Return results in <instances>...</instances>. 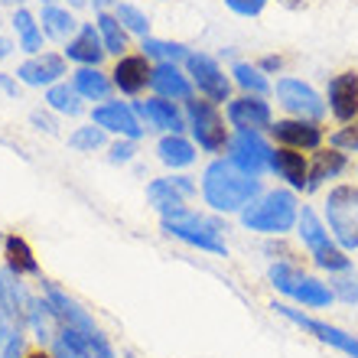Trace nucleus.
<instances>
[{"label":"nucleus","mask_w":358,"mask_h":358,"mask_svg":"<svg viewBox=\"0 0 358 358\" xmlns=\"http://www.w3.org/2000/svg\"><path fill=\"white\" fill-rule=\"evenodd\" d=\"M261 196V179L238 170L231 160H212L202 173V199L212 212H245Z\"/></svg>","instance_id":"nucleus-1"},{"label":"nucleus","mask_w":358,"mask_h":358,"mask_svg":"<svg viewBox=\"0 0 358 358\" xmlns=\"http://www.w3.org/2000/svg\"><path fill=\"white\" fill-rule=\"evenodd\" d=\"M300 222V202H296V192L293 189H271V192H261V196L251 202V206L241 212V225L248 231H257V235H287L293 231Z\"/></svg>","instance_id":"nucleus-2"},{"label":"nucleus","mask_w":358,"mask_h":358,"mask_svg":"<svg viewBox=\"0 0 358 358\" xmlns=\"http://www.w3.org/2000/svg\"><path fill=\"white\" fill-rule=\"evenodd\" d=\"M322 222L342 251H358V186H332L322 202Z\"/></svg>","instance_id":"nucleus-3"},{"label":"nucleus","mask_w":358,"mask_h":358,"mask_svg":"<svg viewBox=\"0 0 358 358\" xmlns=\"http://www.w3.org/2000/svg\"><path fill=\"white\" fill-rule=\"evenodd\" d=\"M271 283L283 296H290V300L303 303V306H310V310H322V306H329L336 296H332L329 283H322L320 277H310V273H303L300 267H293L290 261H277L271 264L267 271Z\"/></svg>","instance_id":"nucleus-4"},{"label":"nucleus","mask_w":358,"mask_h":358,"mask_svg":"<svg viewBox=\"0 0 358 358\" xmlns=\"http://www.w3.org/2000/svg\"><path fill=\"white\" fill-rule=\"evenodd\" d=\"M186 127L192 134V143L199 150L206 153H222L228 150V127H225V117L218 114V104L212 101H199V98H189L186 101Z\"/></svg>","instance_id":"nucleus-5"},{"label":"nucleus","mask_w":358,"mask_h":358,"mask_svg":"<svg viewBox=\"0 0 358 358\" xmlns=\"http://www.w3.org/2000/svg\"><path fill=\"white\" fill-rule=\"evenodd\" d=\"M163 231L182 245H192L199 251H208V255H218V257H228V245L222 241V222H212L206 215H196L189 208L182 218H166L163 222Z\"/></svg>","instance_id":"nucleus-6"},{"label":"nucleus","mask_w":358,"mask_h":358,"mask_svg":"<svg viewBox=\"0 0 358 358\" xmlns=\"http://www.w3.org/2000/svg\"><path fill=\"white\" fill-rule=\"evenodd\" d=\"M186 76L206 101L212 104H228L231 101V78L225 76V69L218 66V59L208 52H189L186 59Z\"/></svg>","instance_id":"nucleus-7"},{"label":"nucleus","mask_w":358,"mask_h":358,"mask_svg":"<svg viewBox=\"0 0 358 358\" xmlns=\"http://www.w3.org/2000/svg\"><path fill=\"white\" fill-rule=\"evenodd\" d=\"M199 192V186L192 182V176H163V179H153L147 186V202H150L160 218H182L189 212V199Z\"/></svg>","instance_id":"nucleus-8"},{"label":"nucleus","mask_w":358,"mask_h":358,"mask_svg":"<svg viewBox=\"0 0 358 358\" xmlns=\"http://www.w3.org/2000/svg\"><path fill=\"white\" fill-rule=\"evenodd\" d=\"M277 101L290 117H300V121H316L320 124L329 111V104L322 101V94L313 85H306L303 78H280L277 82Z\"/></svg>","instance_id":"nucleus-9"},{"label":"nucleus","mask_w":358,"mask_h":358,"mask_svg":"<svg viewBox=\"0 0 358 358\" xmlns=\"http://www.w3.org/2000/svg\"><path fill=\"white\" fill-rule=\"evenodd\" d=\"M277 316H283L287 322H293V326H300V329H306L310 336H316L320 342H326V345H332V349H339L342 355L349 358H358V339L352 336V332L339 329V326H329V322L322 320H313V316H303L296 306H290V303H273L271 306Z\"/></svg>","instance_id":"nucleus-10"},{"label":"nucleus","mask_w":358,"mask_h":358,"mask_svg":"<svg viewBox=\"0 0 358 358\" xmlns=\"http://www.w3.org/2000/svg\"><path fill=\"white\" fill-rule=\"evenodd\" d=\"M271 157H273V147L257 131H238L228 141V160L235 163L238 170H245L248 176H257V179L264 176L271 170Z\"/></svg>","instance_id":"nucleus-11"},{"label":"nucleus","mask_w":358,"mask_h":358,"mask_svg":"<svg viewBox=\"0 0 358 358\" xmlns=\"http://www.w3.org/2000/svg\"><path fill=\"white\" fill-rule=\"evenodd\" d=\"M92 124L104 127L114 137H127V141H141L143 137V121L137 117L134 104L127 101H101L92 108Z\"/></svg>","instance_id":"nucleus-12"},{"label":"nucleus","mask_w":358,"mask_h":358,"mask_svg":"<svg viewBox=\"0 0 358 358\" xmlns=\"http://www.w3.org/2000/svg\"><path fill=\"white\" fill-rule=\"evenodd\" d=\"M225 117L235 131H271L273 111L271 101H264V94H241L225 104Z\"/></svg>","instance_id":"nucleus-13"},{"label":"nucleus","mask_w":358,"mask_h":358,"mask_svg":"<svg viewBox=\"0 0 358 358\" xmlns=\"http://www.w3.org/2000/svg\"><path fill=\"white\" fill-rule=\"evenodd\" d=\"M271 137L277 147H290L300 153H316L326 141V134L316 121H300V117H283V121L271 124Z\"/></svg>","instance_id":"nucleus-14"},{"label":"nucleus","mask_w":358,"mask_h":358,"mask_svg":"<svg viewBox=\"0 0 358 358\" xmlns=\"http://www.w3.org/2000/svg\"><path fill=\"white\" fill-rule=\"evenodd\" d=\"M66 56H59V52H39V56H29L27 62L17 66V82L29 88H49L56 82H66Z\"/></svg>","instance_id":"nucleus-15"},{"label":"nucleus","mask_w":358,"mask_h":358,"mask_svg":"<svg viewBox=\"0 0 358 358\" xmlns=\"http://www.w3.org/2000/svg\"><path fill=\"white\" fill-rule=\"evenodd\" d=\"M326 101H329V114L336 121L349 124L358 117V72H339L329 78L326 88Z\"/></svg>","instance_id":"nucleus-16"},{"label":"nucleus","mask_w":358,"mask_h":358,"mask_svg":"<svg viewBox=\"0 0 358 358\" xmlns=\"http://www.w3.org/2000/svg\"><path fill=\"white\" fill-rule=\"evenodd\" d=\"M134 111L147 127L160 134H182L186 131V114L176 108V101H166V98H147V101H137Z\"/></svg>","instance_id":"nucleus-17"},{"label":"nucleus","mask_w":358,"mask_h":358,"mask_svg":"<svg viewBox=\"0 0 358 358\" xmlns=\"http://www.w3.org/2000/svg\"><path fill=\"white\" fill-rule=\"evenodd\" d=\"M150 76H153V66L143 52L141 56H131V52H127V56H121L111 69V82L121 94H141L143 88L150 85Z\"/></svg>","instance_id":"nucleus-18"},{"label":"nucleus","mask_w":358,"mask_h":358,"mask_svg":"<svg viewBox=\"0 0 358 358\" xmlns=\"http://www.w3.org/2000/svg\"><path fill=\"white\" fill-rule=\"evenodd\" d=\"M62 56H66L69 62H76V66H94V69L101 66V59L108 56V49H104V43H101L98 27H94V23H82V29L66 43Z\"/></svg>","instance_id":"nucleus-19"},{"label":"nucleus","mask_w":358,"mask_h":358,"mask_svg":"<svg viewBox=\"0 0 358 358\" xmlns=\"http://www.w3.org/2000/svg\"><path fill=\"white\" fill-rule=\"evenodd\" d=\"M43 293H46V300L49 306H52V313L59 316V322L62 326H69V329H78V332H85V336H92V332H98V326H94V320L88 316L82 306H78L69 293H62L56 287V283H46L43 280Z\"/></svg>","instance_id":"nucleus-20"},{"label":"nucleus","mask_w":358,"mask_h":358,"mask_svg":"<svg viewBox=\"0 0 358 358\" xmlns=\"http://www.w3.org/2000/svg\"><path fill=\"white\" fill-rule=\"evenodd\" d=\"M150 88L157 98H166V101H189L192 98V82L176 62H157L150 76Z\"/></svg>","instance_id":"nucleus-21"},{"label":"nucleus","mask_w":358,"mask_h":358,"mask_svg":"<svg viewBox=\"0 0 358 358\" xmlns=\"http://www.w3.org/2000/svg\"><path fill=\"white\" fill-rule=\"evenodd\" d=\"M271 173H277V179H283L287 189H293V192H306V182H310V160H306L300 150L273 147Z\"/></svg>","instance_id":"nucleus-22"},{"label":"nucleus","mask_w":358,"mask_h":358,"mask_svg":"<svg viewBox=\"0 0 358 358\" xmlns=\"http://www.w3.org/2000/svg\"><path fill=\"white\" fill-rule=\"evenodd\" d=\"M349 170V157L342 150H336V147H329V150H316L310 160V182H306V192H316L320 186H326L329 179H339L342 173Z\"/></svg>","instance_id":"nucleus-23"},{"label":"nucleus","mask_w":358,"mask_h":358,"mask_svg":"<svg viewBox=\"0 0 358 358\" xmlns=\"http://www.w3.org/2000/svg\"><path fill=\"white\" fill-rule=\"evenodd\" d=\"M0 251H3V267L7 271H13L17 277H39V261L23 235H7Z\"/></svg>","instance_id":"nucleus-24"},{"label":"nucleus","mask_w":358,"mask_h":358,"mask_svg":"<svg viewBox=\"0 0 358 358\" xmlns=\"http://www.w3.org/2000/svg\"><path fill=\"white\" fill-rule=\"evenodd\" d=\"M157 157L170 170H186L196 163V143L182 134H163L160 143H157Z\"/></svg>","instance_id":"nucleus-25"},{"label":"nucleus","mask_w":358,"mask_h":358,"mask_svg":"<svg viewBox=\"0 0 358 358\" xmlns=\"http://www.w3.org/2000/svg\"><path fill=\"white\" fill-rule=\"evenodd\" d=\"M72 85H76V92L85 101H108V94L114 92L111 76H104L101 69H94V66H78L72 72Z\"/></svg>","instance_id":"nucleus-26"},{"label":"nucleus","mask_w":358,"mask_h":358,"mask_svg":"<svg viewBox=\"0 0 358 358\" xmlns=\"http://www.w3.org/2000/svg\"><path fill=\"white\" fill-rule=\"evenodd\" d=\"M10 27H13V33H17V46L23 49L27 56H39V52H43V27H39V20L33 17L27 7L13 10Z\"/></svg>","instance_id":"nucleus-27"},{"label":"nucleus","mask_w":358,"mask_h":358,"mask_svg":"<svg viewBox=\"0 0 358 358\" xmlns=\"http://www.w3.org/2000/svg\"><path fill=\"white\" fill-rule=\"evenodd\" d=\"M39 27H43V36L56 39V43H69V39L76 36L78 29V20L69 13L66 7H43V17H39Z\"/></svg>","instance_id":"nucleus-28"},{"label":"nucleus","mask_w":358,"mask_h":358,"mask_svg":"<svg viewBox=\"0 0 358 358\" xmlns=\"http://www.w3.org/2000/svg\"><path fill=\"white\" fill-rule=\"evenodd\" d=\"M296 231H300V241L303 248L310 251V255H316L320 248H326L329 241H336V238L329 235V228H326V222H322L313 208H300V222H296Z\"/></svg>","instance_id":"nucleus-29"},{"label":"nucleus","mask_w":358,"mask_h":358,"mask_svg":"<svg viewBox=\"0 0 358 358\" xmlns=\"http://www.w3.org/2000/svg\"><path fill=\"white\" fill-rule=\"evenodd\" d=\"M56 322H59V316L52 313L49 300H33L29 303L27 326L33 329V336L39 339V345H52V339H56ZM59 326H62V322H59Z\"/></svg>","instance_id":"nucleus-30"},{"label":"nucleus","mask_w":358,"mask_h":358,"mask_svg":"<svg viewBox=\"0 0 358 358\" xmlns=\"http://www.w3.org/2000/svg\"><path fill=\"white\" fill-rule=\"evenodd\" d=\"M46 108L56 114H66V117H78V114L85 111V98L76 92V85L56 82V85L46 88Z\"/></svg>","instance_id":"nucleus-31"},{"label":"nucleus","mask_w":358,"mask_h":358,"mask_svg":"<svg viewBox=\"0 0 358 358\" xmlns=\"http://www.w3.org/2000/svg\"><path fill=\"white\" fill-rule=\"evenodd\" d=\"M49 355L52 358H92V349H88L85 332L59 326L56 339H52V345H49Z\"/></svg>","instance_id":"nucleus-32"},{"label":"nucleus","mask_w":358,"mask_h":358,"mask_svg":"<svg viewBox=\"0 0 358 358\" xmlns=\"http://www.w3.org/2000/svg\"><path fill=\"white\" fill-rule=\"evenodd\" d=\"M94 27H98V33H101V43L104 49H108V56H127V29L121 27V20L114 17V13H98V20H94Z\"/></svg>","instance_id":"nucleus-33"},{"label":"nucleus","mask_w":358,"mask_h":358,"mask_svg":"<svg viewBox=\"0 0 358 358\" xmlns=\"http://www.w3.org/2000/svg\"><path fill=\"white\" fill-rule=\"evenodd\" d=\"M231 82H235L245 94H267L271 92V82H267V76L255 66V62H235V66H231Z\"/></svg>","instance_id":"nucleus-34"},{"label":"nucleus","mask_w":358,"mask_h":358,"mask_svg":"<svg viewBox=\"0 0 358 358\" xmlns=\"http://www.w3.org/2000/svg\"><path fill=\"white\" fill-rule=\"evenodd\" d=\"M141 49H143V56L147 59H153V62H186L189 59V49L182 46V43H170V39H153V36H147L141 43Z\"/></svg>","instance_id":"nucleus-35"},{"label":"nucleus","mask_w":358,"mask_h":358,"mask_svg":"<svg viewBox=\"0 0 358 358\" xmlns=\"http://www.w3.org/2000/svg\"><path fill=\"white\" fill-rule=\"evenodd\" d=\"M69 147L78 153H94L108 147V131L98 127V124H85V127H76V131L69 134Z\"/></svg>","instance_id":"nucleus-36"},{"label":"nucleus","mask_w":358,"mask_h":358,"mask_svg":"<svg viewBox=\"0 0 358 358\" xmlns=\"http://www.w3.org/2000/svg\"><path fill=\"white\" fill-rule=\"evenodd\" d=\"M313 257V264L320 267V271H326V273H345V271H352V257H349V251H342L336 241H329L326 248H320L316 255H310Z\"/></svg>","instance_id":"nucleus-37"},{"label":"nucleus","mask_w":358,"mask_h":358,"mask_svg":"<svg viewBox=\"0 0 358 358\" xmlns=\"http://www.w3.org/2000/svg\"><path fill=\"white\" fill-rule=\"evenodd\" d=\"M114 17L121 20V27L127 29V33H134V36H141V39L150 36V17H147L137 3H117V7H114Z\"/></svg>","instance_id":"nucleus-38"},{"label":"nucleus","mask_w":358,"mask_h":358,"mask_svg":"<svg viewBox=\"0 0 358 358\" xmlns=\"http://www.w3.org/2000/svg\"><path fill=\"white\" fill-rule=\"evenodd\" d=\"M329 290L342 303H358V273H329Z\"/></svg>","instance_id":"nucleus-39"},{"label":"nucleus","mask_w":358,"mask_h":358,"mask_svg":"<svg viewBox=\"0 0 358 358\" xmlns=\"http://www.w3.org/2000/svg\"><path fill=\"white\" fill-rule=\"evenodd\" d=\"M329 143L336 147V150H342V153H358V117L345 124L342 131L332 134Z\"/></svg>","instance_id":"nucleus-40"},{"label":"nucleus","mask_w":358,"mask_h":358,"mask_svg":"<svg viewBox=\"0 0 358 358\" xmlns=\"http://www.w3.org/2000/svg\"><path fill=\"white\" fill-rule=\"evenodd\" d=\"M137 157V141H127V137H117V141L108 147V160L114 166H121V163H131Z\"/></svg>","instance_id":"nucleus-41"},{"label":"nucleus","mask_w":358,"mask_h":358,"mask_svg":"<svg viewBox=\"0 0 358 358\" xmlns=\"http://www.w3.org/2000/svg\"><path fill=\"white\" fill-rule=\"evenodd\" d=\"M271 3V0H225V7L231 10V13H238V17H261L264 13V7Z\"/></svg>","instance_id":"nucleus-42"},{"label":"nucleus","mask_w":358,"mask_h":358,"mask_svg":"<svg viewBox=\"0 0 358 358\" xmlns=\"http://www.w3.org/2000/svg\"><path fill=\"white\" fill-rule=\"evenodd\" d=\"M0 358H27V349H23V329H10V336L0 345Z\"/></svg>","instance_id":"nucleus-43"},{"label":"nucleus","mask_w":358,"mask_h":358,"mask_svg":"<svg viewBox=\"0 0 358 358\" xmlns=\"http://www.w3.org/2000/svg\"><path fill=\"white\" fill-rule=\"evenodd\" d=\"M85 339H88V349H92V358H117L114 355V349H111V342L104 339L101 329L92 332V336H85Z\"/></svg>","instance_id":"nucleus-44"},{"label":"nucleus","mask_w":358,"mask_h":358,"mask_svg":"<svg viewBox=\"0 0 358 358\" xmlns=\"http://www.w3.org/2000/svg\"><path fill=\"white\" fill-rule=\"evenodd\" d=\"M29 124L36 127V131H43V134H56L59 131V124L49 117V114H43V111H33L29 114Z\"/></svg>","instance_id":"nucleus-45"},{"label":"nucleus","mask_w":358,"mask_h":358,"mask_svg":"<svg viewBox=\"0 0 358 358\" xmlns=\"http://www.w3.org/2000/svg\"><path fill=\"white\" fill-rule=\"evenodd\" d=\"M10 329H17V326L10 322V313H7V306H3V300H0V345H3V339L10 336Z\"/></svg>","instance_id":"nucleus-46"},{"label":"nucleus","mask_w":358,"mask_h":358,"mask_svg":"<svg viewBox=\"0 0 358 358\" xmlns=\"http://www.w3.org/2000/svg\"><path fill=\"white\" fill-rule=\"evenodd\" d=\"M257 69H261L264 76H267V72H280V69H283V59L280 56H264L261 62H257Z\"/></svg>","instance_id":"nucleus-47"},{"label":"nucleus","mask_w":358,"mask_h":358,"mask_svg":"<svg viewBox=\"0 0 358 358\" xmlns=\"http://www.w3.org/2000/svg\"><path fill=\"white\" fill-rule=\"evenodd\" d=\"M0 92L7 94V98H17V82H13V76L0 72Z\"/></svg>","instance_id":"nucleus-48"},{"label":"nucleus","mask_w":358,"mask_h":358,"mask_svg":"<svg viewBox=\"0 0 358 358\" xmlns=\"http://www.w3.org/2000/svg\"><path fill=\"white\" fill-rule=\"evenodd\" d=\"M13 49H17V46H13V43H10L7 36H0V62H3V59H10V56H13Z\"/></svg>","instance_id":"nucleus-49"},{"label":"nucleus","mask_w":358,"mask_h":358,"mask_svg":"<svg viewBox=\"0 0 358 358\" xmlns=\"http://www.w3.org/2000/svg\"><path fill=\"white\" fill-rule=\"evenodd\" d=\"M114 3H117V0H92V7L98 10V13H104V10L114 7Z\"/></svg>","instance_id":"nucleus-50"},{"label":"nucleus","mask_w":358,"mask_h":358,"mask_svg":"<svg viewBox=\"0 0 358 358\" xmlns=\"http://www.w3.org/2000/svg\"><path fill=\"white\" fill-rule=\"evenodd\" d=\"M280 3H283V7H290V10H300L306 0H280Z\"/></svg>","instance_id":"nucleus-51"},{"label":"nucleus","mask_w":358,"mask_h":358,"mask_svg":"<svg viewBox=\"0 0 358 358\" xmlns=\"http://www.w3.org/2000/svg\"><path fill=\"white\" fill-rule=\"evenodd\" d=\"M0 3H3V7H13V10H20V7H23V3H27V0H0Z\"/></svg>","instance_id":"nucleus-52"},{"label":"nucleus","mask_w":358,"mask_h":358,"mask_svg":"<svg viewBox=\"0 0 358 358\" xmlns=\"http://www.w3.org/2000/svg\"><path fill=\"white\" fill-rule=\"evenodd\" d=\"M27 358H52V355H46V352L39 349V352H29V355H27Z\"/></svg>","instance_id":"nucleus-53"},{"label":"nucleus","mask_w":358,"mask_h":358,"mask_svg":"<svg viewBox=\"0 0 358 358\" xmlns=\"http://www.w3.org/2000/svg\"><path fill=\"white\" fill-rule=\"evenodd\" d=\"M39 3H43V7H56L59 0H39Z\"/></svg>","instance_id":"nucleus-54"},{"label":"nucleus","mask_w":358,"mask_h":358,"mask_svg":"<svg viewBox=\"0 0 358 358\" xmlns=\"http://www.w3.org/2000/svg\"><path fill=\"white\" fill-rule=\"evenodd\" d=\"M0 248H3V241H0Z\"/></svg>","instance_id":"nucleus-55"}]
</instances>
